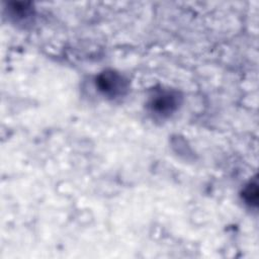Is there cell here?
Here are the masks:
<instances>
[{
    "label": "cell",
    "instance_id": "cell-1",
    "mask_svg": "<svg viewBox=\"0 0 259 259\" xmlns=\"http://www.w3.org/2000/svg\"><path fill=\"white\" fill-rule=\"evenodd\" d=\"M98 90L105 96L117 97L127 90L126 80L114 71H104L96 78Z\"/></svg>",
    "mask_w": 259,
    "mask_h": 259
},
{
    "label": "cell",
    "instance_id": "cell-2",
    "mask_svg": "<svg viewBox=\"0 0 259 259\" xmlns=\"http://www.w3.org/2000/svg\"><path fill=\"white\" fill-rule=\"evenodd\" d=\"M178 95L176 92L162 90L157 92L150 100L149 106L152 112L160 116H167L178 106Z\"/></svg>",
    "mask_w": 259,
    "mask_h": 259
},
{
    "label": "cell",
    "instance_id": "cell-3",
    "mask_svg": "<svg viewBox=\"0 0 259 259\" xmlns=\"http://www.w3.org/2000/svg\"><path fill=\"white\" fill-rule=\"evenodd\" d=\"M244 198L245 200L252 204H256L257 203V198H258V189H257V184H253V183H250L246 189L244 190Z\"/></svg>",
    "mask_w": 259,
    "mask_h": 259
}]
</instances>
